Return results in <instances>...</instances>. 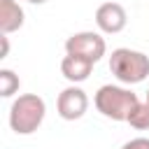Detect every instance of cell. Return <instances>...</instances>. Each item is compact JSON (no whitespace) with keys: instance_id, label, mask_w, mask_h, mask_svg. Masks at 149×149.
<instances>
[{"instance_id":"cell-1","label":"cell","mask_w":149,"mask_h":149,"mask_svg":"<svg viewBox=\"0 0 149 149\" xmlns=\"http://www.w3.org/2000/svg\"><path fill=\"white\" fill-rule=\"evenodd\" d=\"M44 116H47V102L37 93H23L9 107V128L16 135H30L42 126Z\"/></svg>"},{"instance_id":"cell-2","label":"cell","mask_w":149,"mask_h":149,"mask_svg":"<svg viewBox=\"0 0 149 149\" xmlns=\"http://www.w3.org/2000/svg\"><path fill=\"white\" fill-rule=\"evenodd\" d=\"M95 109L112 119V121H128L130 112L135 109V105L140 102L137 93H133L130 88H123V86H114V84H105L98 88L95 98Z\"/></svg>"},{"instance_id":"cell-3","label":"cell","mask_w":149,"mask_h":149,"mask_svg":"<svg viewBox=\"0 0 149 149\" xmlns=\"http://www.w3.org/2000/svg\"><path fill=\"white\" fill-rule=\"evenodd\" d=\"M109 70L121 84H140L149 77V56L128 47H119L109 56Z\"/></svg>"},{"instance_id":"cell-4","label":"cell","mask_w":149,"mask_h":149,"mask_svg":"<svg viewBox=\"0 0 149 149\" xmlns=\"http://www.w3.org/2000/svg\"><path fill=\"white\" fill-rule=\"evenodd\" d=\"M107 51V44H105V37L100 33H93V30H81V33H74L65 40V54H74V56H84L93 63H98Z\"/></svg>"},{"instance_id":"cell-5","label":"cell","mask_w":149,"mask_h":149,"mask_svg":"<svg viewBox=\"0 0 149 149\" xmlns=\"http://www.w3.org/2000/svg\"><path fill=\"white\" fill-rule=\"evenodd\" d=\"M56 109H58V116L65 119V121H77L86 114L88 109V95L84 88L79 86H68L58 93V100H56Z\"/></svg>"},{"instance_id":"cell-6","label":"cell","mask_w":149,"mask_h":149,"mask_svg":"<svg viewBox=\"0 0 149 149\" xmlns=\"http://www.w3.org/2000/svg\"><path fill=\"white\" fill-rule=\"evenodd\" d=\"M128 23V14L119 2H102L95 9V26L105 33V35H116L126 28Z\"/></svg>"},{"instance_id":"cell-7","label":"cell","mask_w":149,"mask_h":149,"mask_svg":"<svg viewBox=\"0 0 149 149\" xmlns=\"http://www.w3.org/2000/svg\"><path fill=\"white\" fill-rule=\"evenodd\" d=\"M93 61L84 58V56H74V54H65L63 61H61V72L68 81L72 84H79V81H86L91 70H93Z\"/></svg>"},{"instance_id":"cell-8","label":"cell","mask_w":149,"mask_h":149,"mask_svg":"<svg viewBox=\"0 0 149 149\" xmlns=\"http://www.w3.org/2000/svg\"><path fill=\"white\" fill-rule=\"evenodd\" d=\"M26 21V14L16 0H0V33H16Z\"/></svg>"},{"instance_id":"cell-9","label":"cell","mask_w":149,"mask_h":149,"mask_svg":"<svg viewBox=\"0 0 149 149\" xmlns=\"http://www.w3.org/2000/svg\"><path fill=\"white\" fill-rule=\"evenodd\" d=\"M21 81H19V74L9 68H2L0 70V95L2 98H12L16 91H19Z\"/></svg>"},{"instance_id":"cell-10","label":"cell","mask_w":149,"mask_h":149,"mask_svg":"<svg viewBox=\"0 0 149 149\" xmlns=\"http://www.w3.org/2000/svg\"><path fill=\"white\" fill-rule=\"evenodd\" d=\"M128 123L133 126V128H137V130H147L149 128V102L144 100H140L137 105H135V109L130 112V116H128Z\"/></svg>"},{"instance_id":"cell-11","label":"cell","mask_w":149,"mask_h":149,"mask_svg":"<svg viewBox=\"0 0 149 149\" xmlns=\"http://www.w3.org/2000/svg\"><path fill=\"white\" fill-rule=\"evenodd\" d=\"M121 149H149V137H133Z\"/></svg>"},{"instance_id":"cell-12","label":"cell","mask_w":149,"mask_h":149,"mask_svg":"<svg viewBox=\"0 0 149 149\" xmlns=\"http://www.w3.org/2000/svg\"><path fill=\"white\" fill-rule=\"evenodd\" d=\"M0 42H2V54H0V58H7V56H9V40H7V35H2Z\"/></svg>"},{"instance_id":"cell-13","label":"cell","mask_w":149,"mask_h":149,"mask_svg":"<svg viewBox=\"0 0 149 149\" xmlns=\"http://www.w3.org/2000/svg\"><path fill=\"white\" fill-rule=\"evenodd\" d=\"M28 2H30V5H44L47 0H28Z\"/></svg>"},{"instance_id":"cell-14","label":"cell","mask_w":149,"mask_h":149,"mask_svg":"<svg viewBox=\"0 0 149 149\" xmlns=\"http://www.w3.org/2000/svg\"><path fill=\"white\" fill-rule=\"evenodd\" d=\"M147 102H149V91H147Z\"/></svg>"}]
</instances>
